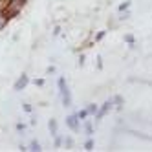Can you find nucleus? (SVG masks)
Listing matches in <instances>:
<instances>
[{"instance_id": "1", "label": "nucleus", "mask_w": 152, "mask_h": 152, "mask_svg": "<svg viewBox=\"0 0 152 152\" xmlns=\"http://www.w3.org/2000/svg\"><path fill=\"white\" fill-rule=\"evenodd\" d=\"M28 0H9L7 6H6V15L9 18H15V17H20L22 9L26 7Z\"/></svg>"}, {"instance_id": "2", "label": "nucleus", "mask_w": 152, "mask_h": 152, "mask_svg": "<svg viewBox=\"0 0 152 152\" xmlns=\"http://www.w3.org/2000/svg\"><path fill=\"white\" fill-rule=\"evenodd\" d=\"M57 86H59V94H61L62 106H64V108H70V106H72V94H70V88H68L66 79H64V77H59Z\"/></svg>"}, {"instance_id": "3", "label": "nucleus", "mask_w": 152, "mask_h": 152, "mask_svg": "<svg viewBox=\"0 0 152 152\" xmlns=\"http://www.w3.org/2000/svg\"><path fill=\"white\" fill-rule=\"evenodd\" d=\"M112 108H114V99H106L104 103H103V106L99 108V110H97V114H95V119H97V121H101V119L108 114V112H110L112 110Z\"/></svg>"}, {"instance_id": "4", "label": "nucleus", "mask_w": 152, "mask_h": 152, "mask_svg": "<svg viewBox=\"0 0 152 152\" xmlns=\"http://www.w3.org/2000/svg\"><path fill=\"white\" fill-rule=\"evenodd\" d=\"M66 126L72 130V132H79V128H81V119L77 117V114H72L66 117Z\"/></svg>"}, {"instance_id": "5", "label": "nucleus", "mask_w": 152, "mask_h": 152, "mask_svg": "<svg viewBox=\"0 0 152 152\" xmlns=\"http://www.w3.org/2000/svg\"><path fill=\"white\" fill-rule=\"evenodd\" d=\"M28 83H29L28 73H20V77H18V79L15 81V84H13V90H15V92H22V90H26Z\"/></svg>"}, {"instance_id": "6", "label": "nucleus", "mask_w": 152, "mask_h": 152, "mask_svg": "<svg viewBox=\"0 0 152 152\" xmlns=\"http://www.w3.org/2000/svg\"><path fill=\"white\" fill-rule=\"evenodd\" d=\"M9 24V17L6 15V11H0V31H4Z\"/></svg>"}, {"instance_id": "7", "label": "nucleus", "mask_w": 152, "mask_h": 152, "mask_svg": "<svg viewBox=\"0 0 152 152\" xmlns=\"http://www.w3.org/2000/svg\"><path fill=\"white\" fill-rule=\"evenodd\" d=\"M84 132H86V137L94 136V125H92L90 119H84Z\"/></svg>"}, {"instance_id": "8", "label": "nucleus", "mask_w": 152, "mask_h": 152, "mask_svg": "<svg viewBox=\"0 0 152 152\" xmlns=\"http://www.w3.org/2000/svg\"><path fill=\"white\" fill-rule=\"evenodd\" d=\"M48 128H50V134L51 136H57V119H50V123H48Z\"/></svg>"}, {"instance_id": "9", "label": "nucleus", "mask_w": 152, "mask_h": 152, "mask_svg": "<svg viewBox=\"0 0 152 152\" xmlns=\"http://www.w3.org/2000/svg\"><path fill=\"white\" fill-rule=\"evenodd\" d=\"M86 110H88V114H90V115H95V114H97V110H99V104H95V103H88V104H86Z\"/></svg>"}, {"instance_id": "10", "label": "nucleus", "mask_w": 152, "mask_h": 152, "mask_svg": "<svg viewBox=\"0 0 152 152\" xmlns=\"http://www.w3.org/2000/svg\"><path fill=\"white\" fill-rule=\"evenodd\" d=\"M123 103H125V99H123L121 95H115L114 97V106L117 108V110H121V108H123Z\"/></svg>"}, {"instance_id": "11", "label": "nucleus", "mask_w": 152, "mask_h": 152, "mask_svg": "<svg viewBox=\"0 0 152 152\" xmlns=\"http://www.w3.org/2000/svg\"><path fill=\"white\" fill-rule=\"evenodd\" d=\"M28 150H33V152H40L42 150V147H40V143H39V141H31V143H29V148Z\"/></svg>"}, {"instance_id": "12", "label": "nucleus", "mask_w": 152, "mask_h": 152, "mask_svg": "<svg viewBox=\"0 0 152 152\" xmlns=\"http://www.w3.org/2000/svg\"><path fill=\"white\" fill-rule=\"evenodd\" d=\"M123 40L126 42V44H132V42H136V39H134L132 33H125V35H123Z\"/></svg>"}, {"instance_id": "13", "label": "nucleus", "mask_w": 152, "mask_h": 152, "mask_svg": "<svg viewBox=\"0 0 152 152\" xmlns=\"http://www.w3.org/2000/svg\"><path fill=\"white\" fill-rule=\"evenodd\" d=\"M75 114H77V117L81 119V121H84V119H86V117L90 115V114H88V110H86V108H84V110H79V112H75Z\"/></svg>"}, {"instance_id": "14", "label": "nucleus", "mask_w": 152, "mask_h": 152, "mask_svg": "<svg viewBox=\"0 0 152 152\" xmlns=\"http://www.w3.org/2000/svg\"><path fill=\"white\" fill-rule=\"evenodd\" d=\"M84 150H94V139L92 137H88L84 141Z\"/></svg>"}, {"instance_id": "15", "label": "nucleus", "mask_w": 152, "mask_h": 152, "mask_svg": "<svg viewBox=\"0 0 152 152\" xmlns=\"http://www.w3.org/2000/svg\"><path fill=\"white\" fill-rule=\"evenodd\" d=\"M106 33H108V31H106V29H101V31H99V33H97V35H95V39H94V40H95V42H101V40L104 39V35H106Z\"/></svg>"}, {"instance_id": "16", "label": "nucleus", "mask_w": 152, "mask_h": 152, "mask_svg": "<svg viewBox=\"0 0 152 152\" xmlns=\"http://www.w3.org/2000/svg\"><path fill=\"white\" fill-rule=\"evenodd\" d=\"M130 7V0H126V2H123V4H119V7H117V11L121 13V11H126V9Z\"/></svg>"}, {"instance_id": "17", "label": "nucleus", "mask_w": 152, "mask_h": 152, "mask_svg": "<svg viewBox=\"0 0 152 152\" xmlns=\"http://www.w3.org/2000/svg\"><path fill=\"white\" fill-rule=\"evenodd\" d=\"M130 17H132V15L128 13V9H126V11H121V13H119V20H128Z\"/></svg>"}, {"instance_id": "18", "label": "nucleus", "mask_w": 152, "mask_h": 152, "mask_svg": "<svg viewBox=\"0 0 152 152\" xmlns=\"http://www.w3.org/2000/svg\"><path fill=\"white\" fill-rule=\"evenodd\" d=\"M64 147H66V148H72V147H73V139H72V137H64Z\"/></svg>"}, {"instance_id": "19", "label": "nucleus", "mask_w": 152, "mask_h": 152, "mask_svg": "<svg viewBox=\"0 0 152 152\" xmlns=\"http://www.w3.org/2000/svg\"><path fill=\"white\" fill-rule=\"evenodd\" d=\"M62 143H64V137H61V136H59V134H57V137H55V143H53V145H55V147H57V148H59V147H61V145H62Z\"/></svg>"}, {"instance_id": "20", "label": "nucleus", "mask_w": 152, "mask_h": 152, "mask_svg": "<svg viewBox=\"0 0 152 152\" xmlns=\"http://www.w3.org/2000/svg\"><path fill=\"white\" fill-rule=\"evenodd\" d=\"M22 108H24V112H28V114L33 112V106H31L29 103H24V104H22Z\"/></svg>"}, {"instance_id": "21", "label": "nucleus", "mask_w": 152, "mask_h": 152, "mask_svg": "<svg viewBox=\"0 0 152 152\" xmlns=\"http://www.w3.org/2000/svg\"><path fill=\"white\" fill-rule=\"evenodd\" d=\"M33 84H35V86H39V88H42V86L46 84V81H44V79H35V81H33Z\"/></svg>"}, {"instance_id": "22", "label": "nucleus", "mask_w": 152, "mask_h": 152, "mask_svg": "<svg viewBox=\"0 0 152 152\" xmlns=\"http://www.w3.org/2000/svg\"><path fill=\"white\" fill-rule=\"evenodd\" d=\"M84 59H86V57L81 53V55H79V61H77V66H79V68H83V66H84Z\"/></svg>"}, {"instance_id": "23", "label": "nucleus", "mask_w": 152, "mask_h": 152, "mask_svg": "<svg viewBox=\"0 0 152 152\" xmlns=\"http://www.w3.org/2000/svg\"><path fill=\"white\" fill-rule=\"evenodd\" d=\"M61 31H62L61 26H55V28H53V37H59V35H61Z\"/></svg>"}, {"instance_id": "24", "label": "nucleus", "mask_w": 152, "mask_h": 152, "mask_svg": "<svg viewBox=\"0 0 152 152\" xmlns=\"http://www.w3.org/2000/svg\"><path fill=\"white\" fill-rule=\"evenodd\" d=\"M9 0H0V11H6V6H7Z\"/></svg>"}, {"instance_id": "25", "label": "nucleus", "mask_w": 152, "mask_h": 152, "mask_svg": "<svg viewBox=\"0 0 152 152\" xmlns=\"http://www.w3.org/2000/svg\"><path fill=\"white\" fill-rule=\"evenodd\" d=\"M17 130H18V132H24V130H26V125H24V123H17Z\"/></svg>"}, {"instance_id": "26", "label": "nucleus", "mask_w": 152, "mask_h": 152, "mask_svg": "<svg viewBox=\"0 0 152 152\" xmlns=\"http://www.w3.org/2000/svg\"><path fill=\"white\" fill-rule=\"evenodd\" d=\"M101 68H103V59L97 57V70H101Z\"/></svg>"}, {"instance_id": "27", "label": "nucleus", "mask_w": 152, "mask_h": 152, "mask_svg": "<svg viewBox=\"0 0 152 152\" xmlns=\"http://www.w3.org/2000/svg\"><path fill=\"white\" fill-rule=\"evenodd\" d=\"M53 72H55V68H53V66H50V68L46 70V73H53Z\"/></svg>"}]
</instances>
